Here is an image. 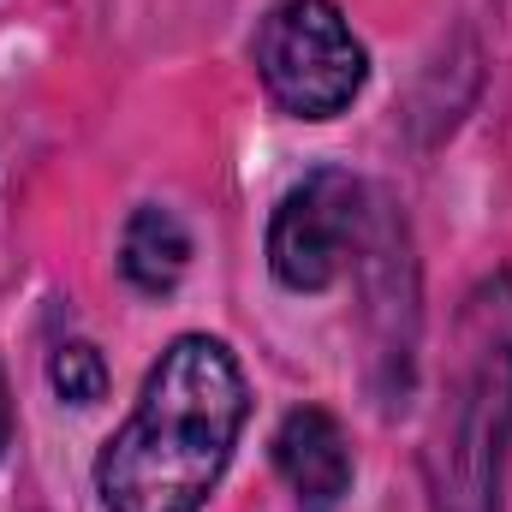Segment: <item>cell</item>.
Wrapping results in <instances>:
<instances>
[{
    "label": "cell",
    "instance_id": "obj_8",
    "mask_svg": "<svg viewBox=\"0 0 512 512\" xmlns=\"http://www.w3.org/2000/svg\"><path fill=\"white\" fill-rule=\"evenodd\" d=\"M12 447V387H6V370H0V459Z\"/></svg>",
    "mask_w": 512,
    "mask_h": 512
},
{
    "label": "cell",
    "instance_id": "obj_2",
    "mask_svg": "<svg viewBox=\"0 0 512 512\" xmlns=\"http://www.w3.org/2000/svg\"><path fill=\"white\" fill-rule=\"evenodd\" d=\"M512 447V274H489L453 328V364L429 435L435 512H501Z\"/></svg>",
    "mask_w": 512,
    "mask_h": 512
},
{
    "label": "cell",
    "instance_id": "obj_6",
    "mask_svg": "<svg viewBox=\"0 0 512 512\" xmlns=\"http://www.w3.org/2000/svg\"><path fill=\"white\" fill-rule=\"evenodd\" d=\"M120 268H126L131 286L149 292V298L173 292V286L185 280V268H191V233H185V221H179L167 203L131 209L126 239H120Z\"/></svg>",
    "mask_w": 512,
    "mask_h": 512
},
{
    "label": "cell",
    "instance_id": "obj_4",
    "mask_svg": "<svg viewBox=\"0 0 512 512\" xmlns=\"http://www.w3.org/2000/svg\"><path fill=\"white\" fill-rule=\"evenodd\" d=\"M370 191L340 173V167H316L304 173L274 221H268V268L286 292H328L364 251V233H370Z\"/></svg>",
    "mask_w": 512,
    "mask_h": 512
},
{
    "label": "cell",
    "instance_id": "obj_7",
    "mask_svg": "<svg viewBox=\"0 0 512 512\" xmlns=\"http://www.w3.org/2000/svg\"><path fill=\"white\" fill-rule=\"evenodd\" d=\"M48 387L66 399V405H96L108 393V364L90 340H60L54 358H48Z\"/></svg>",
    "mask_w": 512,
    "mask_h": 512
},
{
    "label": "cell",
    "instance_id": "obj_5",
    "mask_svg": "<svg viewBox=\"0 0 512 512\" xmlns=\"http://www.w3.org/2000/svg\"><path fill=\"white\" fill-rule=\"evenodd\" d=\"M274 471L286 477L298 512H334L352 495V441L334 411L298 405L274 429Z\"/></svg>",
    "mask_w": 512,
    "mask_h": 512
},
{
    "label": "cell",
    "instance_id": "obj_3",
    "mask_svg": "<svg viewBox=\"0 0 512 512\" xmlns=\"http://www.w3.org/2000/svg\"><path fill=\"white\" fill-rule=\"evenodd\" d=\"M256 72L298 120H334L358 102L370 54L334 0H274L256 24Z\"/></svg>",
    "mask_w": 512,
    "mask_h": 512
},
{
    "label": "cell",
    "instance_id": "obj_1",
    "mask_svg": "<svg viewBox=\"0 0 512 512\" xmlns=\"http://www.w3.org/2000/svg\"><path fill=\"white\" fill-rule=\"evenodd\" d=\"M251 417V387L227 340L179 334L131 417L96 453V495L108 512H203Z\"/></svg>",
    "mask_w": 512,
    "mask_h": 512
}]
</instances>
